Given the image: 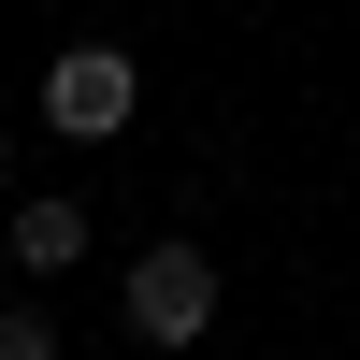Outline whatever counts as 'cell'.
Segmentation results:
<instances>
[{"label":"cell","mask_w":360,"mask_h":360,"mask_svg":"<svg viewBox=\"0 0 360 360\" xmlns=\"http://www.w3.org/2000/svg\"><path fill=\"white\" fill-rule=\"evenodd\" d=\"M130 115H144V72H130V44H72V58L44 72V130H58V144H115Z\"/></svg>","instance_id":"1"},{"label":"cell","mask_w":360,"mask_h":360,"mask_svg":"<svg viewBox=\"0 0 360 360\" xmlns=\"http://www.w3.org/2000/svg\"><path fill=\"white\" fill-rule=\"evenodd\" d=\"M130 332L144 346H202V332H217V259H202V245H144L130 259Z\"/></svg>","instance_id":"2"},{"label":"cell","mask_w":360,"mask_h":360,"mask_svg":"<svg viewBox=\"0 0 360 360\" xmlns=\"http://www.w3.org/2000/svg\"><path fill=\"white\" fill-rule=\"evenodd\" d=\"M86 245H101V217H86L72 188H29V202H15V259H29V274H72Z\"/></svg>","instance_id":"3"},{"label":"cell","mask_w":360,"mask_h":360,"mask_svg":"<svg viewBox=\"0 0 360 360\" xmlns=\"http://www.w3.org/2000/svg\"><path fill=\"white\" fill-rule=\"evenodd\" d=\"M0 360H58V317L44 303H0Z\"/></svg>","instance_id":"4"},{"label":"cell","mask_w":360,"mask_h":360,"mask_svg":"<svg viewBox=\"0 0 360 360\" xmlns=\"http://www.w3.org/2000/svg\"><path fill=\"white\" fill-rule=\"evenodd\" d=\"M0 188H15V130H0Z\"/></svg>","instance_id":"5"}]
</instances>
